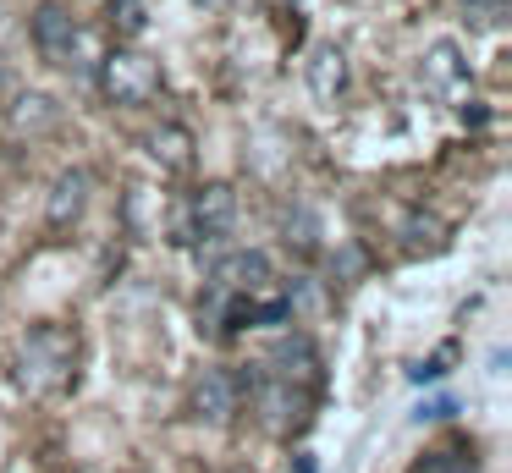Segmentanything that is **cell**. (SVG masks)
<instances>
[{
  "instance_id": "cell-10",
  "label": "cell",
  "mask_w": 512,
  "mask_h": 473,
  "mask_svg": "<svg viewBox=\"0 0 512 473\" xmlns=\"http://www.w3.org/2000/svg\"><path fill=\"white\" fill-rule=\"evenodd\" d=\"M83 204H89V171H61L56 187H50V226H72V220L83 215Z\"/></svg>"
},
{
  "instance_id": "cell-12",
  "label": "cell",
  "mask_w": 512,
  "mask_h": 473,
  "mask_svg": "<svg viewBox=\"0 0 512 473\" xmlns=\"http://www.w3.org/2000/svg\"><path fill=\"white\" fill-rule=\"evenodd\" d=\"M402 248H408L413 259H419V253H441V248H446V220L413 209V215L402 220Z\"/></svg>"
},
{
  "instance_id": "cell-1",
  "label": "cell",
  "mask_w": 512,
  "mask_h": 473,
  "mask_svg": "<svg viewBox=\"0 0 512 473\" xmlns=\"http://www.w3.org/2000/svg\"><path fill=\"white\" fill-rule=\"evenodd\" d=\"M78 374V336L67 325H34L23 336V385L39 396L67 391Z\"/></svg>"
},
{
  "instance_id": "cell-3",
  "label": "cell",
  "mask_w": 512,
  "mask_h": 473,
  "mask_svg": "<svg viewBox=\"0 0 512 473\" xmlns=\"http://www.w3.org/2000/svg\"><path fill=\"white\" fill-rule=\"evenodd\" d=\"M100 88L111 105H149L160 94V66L138 50H111L100 61Z\"/></svg>"
},
{
  "instance_id": "cell-15",
  "label": "cell",
  "mask_w": 512,
  "mask_h": 473,
  "mask_svg": "<svg viewBox=\"0 0 512 473\" xmlns=\"http://www.w3.org/2000/svg\"><path fill=\"white\" fill-rule=\"evenodd\" d=\"M12 121H17V127H45V121H56V110H50L45 94H23V99H17V110H12Z\"/></svg>"
},
{
  "instance_id": "cell-6",
  "label": "cell",
  "mask_w": 512,
  "mask_h": 473,
  "mask_svg": "<svg viewBox=\"0 0 512 473\" xmlns=\"http://www.w3.org/2000/svg\"><path fill=\"white\" fill-rule=\"evenodd\" d=\"M270 374H281L287 385H298V391H309L314 396V385H320V358H314V347L303 336H287L276 352H270V363H265Z\"/></svg>"
},
{
  "instance_id": "cell-18",
  "label": "cell",
  "mask_w": 512,
  "mask_h": 473,
  "mask_svg": "<svg viewBox=\"0 0 512 473\" xmlns=\"http://www.w3.org/2000/svg\"><path fill=\"white\" fill-rule=\"evenodd\" d=\"M6 88H12V72H6V61H0V94H6Z\"/></svg>"
},
{
  "instance_id": "cell-13",
  "label": "cell",
  "mask_w": 512,
  "mask_h": 473,
  "mask_svg": "<svg viewBox=\"0 0 512 473\" xmlns=\"http://www.w3.org/2000/svg\"><path fill=\"white\" fill-rule=\"evenodd\" d=\"M111 33L116 39H138V33L149 28V0H111Z\"/></svg>"
},
{
  "instance_id": "cell-8",
  "label": "cell",
  "mask_w": 512,
  "mask_h": 473,
  "mask_svg": "<svg viewBox=\"0 0 512 473\" xmlns=\"http://www.w3.org/2000/svg\"><path fill=\"white\" fill-rule=\"evenodd\" d=\"M237 391H243V385H237L226 369H204V380L193 385V407H199L210 424H226V418L237 413Z\"/></svg>"
},
{
  "instance_id": "cell-16",
  "label": "cell",
  "mask_w": 512,
  "mask_h": 473,
  "mask_svg": "<svg viewBox=\"0 0 512 473\" xmlns=\"http://www.w3.org/2000/svg\"><path fill=\"white\" fill-rule=\"evenodd\" d=\"M424 473H479L474 457H463V451H435L430 462H424Z\"/></svg>"
},
{
  "instance_id": "cell-17",
  "label": "cell",
  "mask_w": 512,
  "mask_h": 473,
  "mask_svg": "<svg viewBox=\"0 0 512 473\" xmlns=\"http://www.w3.org/2000/svg\"><path fill=\"white\" fill-rule=\"evenodd\" d=\"M452 352H457V347H441L430 363H419V369H413V380H441V374H446V363H452Z\"/></svg>"
},
{
  "instance_id": "cell-2",
  "label": "cell",
  "mask_w": 512,
  "mask_h": 473,
  "mask_svg": "<svg viewBox=\"0 0 512 473\" xmlns=\"http://www.w3.org/2000/svg\"><path fill=\"white\" fill-rule=\"evenodd\" d=\"M232 220H237L232 187H226V182H204V187H193V193L177 204L171 231H177L182 248H210V242H221L226 231H232Z\"/></svg>"
},
{
  "instance_id": "cell-11",
  "label": "cell",
  "mask_w": 512,
  "mask_h": 473,
  "mask_svg": "<svg viewBox=\"0 0 512 473\" xmlns=\"http://www.w3.org/2000/svg\"><path fill=\"white\" fill-rule=\"evenodd\" d=\"M149 154H155L160 171H188L193 165V132L177 127V121H166V127L149 132Z\"/></svg>"
},
{
  "instance_id": "cell-5",
  "label": "cell",
  "mask_w": 512,
  "mask_h": 473,
  "mask_svg": "<svg viewBox=\"0 0 512 473\" xmlns=\"http://www.w3.org/2000/svg\"><path fill=\"white\" fill-rule=\"evenodd\" d=\"M78 17H72L61 0H45V6L34 11V44H39V55L45 61H56V66H67L72 55H78Z\"/></svg>"
},
{
  "instance_id": "cell-14",
  "label": "cell",
  "mask_w": 512,
  "mask_h": 473,
  "mask_svg": "<svg viewBox=\"0 0 512 473\" xmlns=\"http://www.w3.org/2000/svg\"><path fill=\"white\" fill-rule=\"evenodd\" d=\"M457 6H463L468 28H501L507 22V0H457Z\"/></svg>"
},
{
  "instance_id": "cell-7",
  "label": "cell",
  "mask_w": 512,
  "mask_h": 473,
  "mask_svg": "<svg viewBox=\"0 0 512 473\" xmlns=\"http://www.w3.org/2000/svg\"><path fill=\"white\" fill-rule=\"evenodd\" d=\"M424 88L430 94H463L468 72H463V55H457L452 39H435L430 55H424Z\"/></svg>"
},
{
  "instance_id": "cell-4",
  "label": "cell",
  "mask_w": 512,
  "mask_h": 473,
  "mask_svg": "<svg viewBox=\"0 0 512 473\" xmlns=\"http://www.w3.org/2000/svg\"><path fill=\"white\" fill-rule=\"evenodd\" d=\"M270 286V259L254 248H237L210 264V292L215 297H259Z\"/></svg>"
},
{
  "instance_id": "cell-9",
  "label": "cell",
  "mask_w": 512,
  "mask_h": 473,
  "mask_svg": "<svg viewBox=\"0 0 512 473\" xmlns=\"http://www.w3.org/2000/svg\"><path fill=\"white\" fill-rule=\"evenodd\" d=\"M309 88L320 105H336V94L347 88V55L336 50V44H314L309 55Z\"/></svg>"
}]
</instances>
